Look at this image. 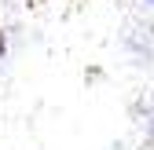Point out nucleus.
<instances>
[{"mask_svg":"<svg viewBox=\"0 0 154 150\" xmlns=\"http://www.w3.org/2000/svg\"><path fill=\"white\" fill-rule=\"evenodd\" d=\"M0 51H4V33H0Z\"/></svg>","mask_w":154,"mask_h":150,"instance_id":"f257e3e1","label":"nucleus"}]
</instances>
